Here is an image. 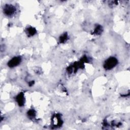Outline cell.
Wrapping results in <instances>:
<instances>
[{
  "instance_id": "obj_4",
  "label": "cell",
  "mask_w": 130,
  "mask_h": 130,
  "mask_svg": "<svg viewBox=\"0 0 130 130\" xmlns=\"http://www.w3.org/2000/svg\"><path fill=\"white\" fill-rule=\"evenodd\" d=\"M16 99H17V103H18L20 106H22L24 105L25 102H24V96L23 93H20V94L18 95V96L17 97Z\"/></svg>"
},
{
  "instance_id": "obj_5",
  "label": "cell",
  "mask_w": 130,
  "mask_h": 130,
  "mask_svg": "<svg viewBox=\"0 0 130 130\" xmlns=\"http://www.w3.org/2000/svg\"><path fill=\"white\" fill-rule=\"evenodd\" d=\"M36 30L34 28L31 27L30 28H28L27 29V33H28V34L31 36L34 35L36 33Z\"/></svg>"
},
{
  "instance_id": "obj_1",
  "label": "cell",
  "mask_w": 130,
  "mask_h": 130,
  "mask_svg": "<svg viewBox=\"0 0 130 130\" xmlns=\"http://www.w3.org/2000/svg\"><path fill=\"white\" fill-rule=\"evenodd\" d=\"M118 61L115 57H111L107 59L104 65V67L106 70H111L117 66Z\"/></svg>"
},
{
  "instance_id": "obj_7",
  "label": "cell",
  "mask_w": 130,
  "mask_h": 130,
  "mask_svg": "<svg viewBox=\"0 0 130 130\" xmlns=\"http://www.w3.org/2000/svg\"><path fill=\"white\" fill-rule=\"evenodd\" d=\"M28 115H29L30 117H35V112H34V111L33 110H30L29 112H28Z\"/></svg>"
},
{
  "instance_id": "obj_6",
  "label": "cell",
  "mask_w": 130,
  "mask_h": 130,
  "mask_svg": "<svg viewBox=\"0 0 130 130\" xmlns=\"http://www.w3.org/2000/svg\"><path fill=\"white\" fill-rule=\"evenodd\" d=\"M67 35L66 34H64L61 37V39H60L61 42H64L65 41H66L67 40Z\"/></svg>"
},
{
  "instance_id": "obj_3",
  "label": "cell",
  "mask_w": 130,
  "mask_h": 130,
  "mask_svg": "<svg viewBox=\"0 0 130 130\" xmlns=\"http://www.w3.org/2000/svg\"><path fill=\"white\" fill-rule=\"evenodd\" d=\"M21 61V57H15L9 62V63H8V65L10 67H14L19 65Z\"/></svg>"
},
{
  "instance_id": "obj_2",
  "label": "cell",
  "mask_w": 130,
  "mask_h": 130,
  "mask_svg": "<svg viewBox=\"0 0 130 130\" xmlns=\"http://www.w3.org/2000/svg\"><path fill=\"white\" fill-rule=\"evenodd\" d=\"M4 12L7 16H12L16 12V9L13 6L6 5L4 9Z\"/></svg>"
}]
</instances>
